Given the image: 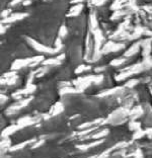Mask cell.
<instances>
[{"label": "cell", "instance_id": "1", "mask_svg": "<svg viewBox=\"0 0 152 158\" xmlns=\"http://www.w3.org/2000/svg\"><path fill=\"white\" fill-rule=\"evenodd\" d=\"M27 14H23V13H15V14H12L11 16L8 17V19H5L3 23H9V21H15L17 19H23V17L27 16Z\"/></svg>", "mask_w": 152, "mask_h": 158}]
</instances>
